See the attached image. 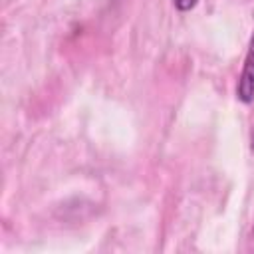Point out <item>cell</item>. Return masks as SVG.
I'll return each mask as SVG.
<instances>
[{"label": "cell", "mask_w": 254, "mask_h": 254, "mask_svg": "<svg viewBox=\"0 0 254 254\" xmlns=\"http://www.w3.org/2000/svg\"><path fill=\"white\" fill-rule=\"evenodd\" d=\"M252 151H254V129H252Z\"/></svg>", "instance_id": "3"}, {"label": "cell", "mask_w": 254, "mask_h": 254, "mask_svg": "<svg viewBox=\"0 0 254 254\" xmlns=\"http://www.w3.org/2000/svg\"><path fill=\"white\" fill-rule=\"evenodd\" d=\"M252 234H254V230H252Z\"/></svg>", "instance_id": "4"}, {"label": "cell", "mask_w": 254, "mask_h": 254, "mask_svg": "<svg viewBox=\"0 0 254 254\" xmlns=\"http://www.w3.org/2000/svg\"><path fill=\"white\" fill-rule=\"evenodd\" d=\"M196 2H198V0H173L175 8L181 10V12H189V10H192V8L196 6Z\"/></svg>", "instance_id": "2"}, {"label": "cell", "mask_w": 254, "mask_h": 254, "mask_svg": "<svg viewBox=\"0 0 254 254\" xmlns=\"http://www.w3.org/2000/svg\"><path fill=\"white\" fill-rule=\"evenodd\" d=\"M236 95L242 103H250L254 101V32L250 36V44H248V52L244 58V65L238 77V85H236Z\"/></svg>", "instance_id": "1"}]
</instances>
